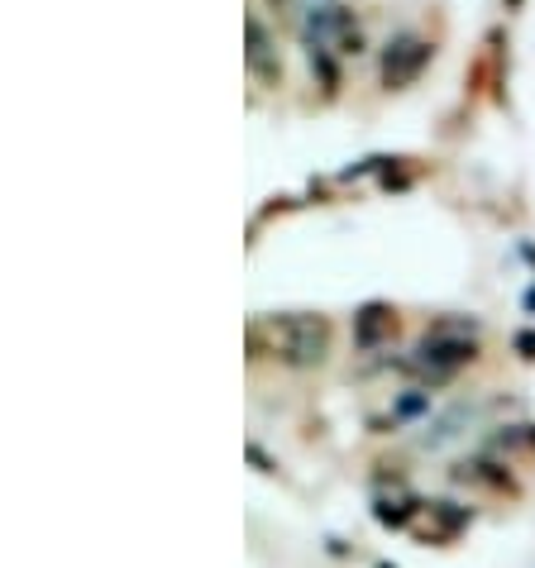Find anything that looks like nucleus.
Returning a JSON list of instances; mask_svg holds the SVG:
<instances>
[{
    "label": "nucleus",
    "instance_id": "6e6552de",
    "mask_svg": "<svg viewBox=\"0 0 535 568\" xmlns=\"http://www.w3.org/2000/svg\"><path fill=\"white\" fill-rule=\"evenodd\" d=\"M526 306H531V311H535V292H531V296H526Z\"/></svg>",
    "mask_w": 535,
    "mask_h": 568
},
{
    "label": "nucleus",
    "instance_id": "423d86ee",
    "mask_svg": "<svg viewBox=\"0 0 535 568\" xmlns=\"http://www.w3.org/2000/svg\"><path fill=\"white\" fill-rule=\"evenodd\" d=\"M392 329H397V311L383 306V302H373L354 315V349H377Z\"/></svg>",
    "mask_w": 535,
    "mask_h": 568
},
{
    "label": "nucleus",
    "instance_id": "f257e3e1",
    "mask_svg": "<svg viewBox=\"0 0 535 568\" xmlns=\"http://www.w3.org/2000/svg\"><path fill=\"white\" fill-rule=\"evenodd\" d=\"M249 349L254 358H273L282 368H321L330 358V321L311 311L263 315L249 325Z\"/></svg>",
    "mask_w": 535,
    "mask_h": 568
},
{
    "label": "nucleus",
    "instance_id": "7ed1b4c3",
    "mask_svg": "<svg viewBox=\"0 0 535 568\" xmlns=\"http://www.w3.org/2000/svg\"><path fill=\"white\" fill-rule=\"evenodd\" d=\"M431 58H435V43L431 39H421L412 34V29H402V34H392L387 39V49H383V87L387 91H402V87H412L421 72L431 68Z\"/></svg>",
    "mask_w": 535,
    "mask_h": 568
},
{
    "label": "nucleus",
    "instance_id": "20e7f679",
    "mask_svg": "<svg viewBox=\"0 0 535 568\" xmlns=\"http://www.w3.org/2000/svg\"><path fill=\"white\" fill-rule=\"evenodd\" d=\"M359 34V20L350 6H340V0H321V6H306L302 10V43L306 49H344Z\"/></svg>",
    "mask_w": 535,
    "mask_h": 568
},
{
    "label": "nucleus",
    "instance_id": "0eeeda50",
    "mask_svg": "<svg viewBox=\"0 0 535 568\" xmlns=\"http://www.w3.org/2000/svg\"><path fill=\"white\" fill-rule=\"evenodd\" d=\"M306 58H311V72H321V87L335 97V87H340V72H335V58H330L325 49H306Z\"/></svg>",
    "mask_w": 535,
    "mask_h": 568
},
{
    "label": "nucleus",
    "instance_id": "39448f33",
    "mask_svg": "<svg viewBox=\"0 0 535 568\" xmlns=\"http://www.w3.org/2000/svg\"><path fill=\"white\" fill-rule=\"evenodd\" d=\"M244 34H249V72L259 77V82H282V62H277V43H273V34L263 29V20L259 14H249V24H244Z\"/></svg>",
    "mask_w": 535,
    "mask_h": 568
},
{
    "label": "nucleus",
    "instance_id": "f03ea898",
    "mask_svg": "<svg viewBox=\"0 0 535 568\" xmlns=\"http://www.w3.org/2000/svg\"><path fill=\"white\" fill-rule=\"evenodd\" d=\"M474 358H478V325L474 321H468V325H450L445 321V325H435L431 335L402 358V368L416 373L421 383L440 387V383H450L460 368H468Z\"/></svg>",
    "mask_w": 535,
    "mask_h": 568
}]
</instances>
